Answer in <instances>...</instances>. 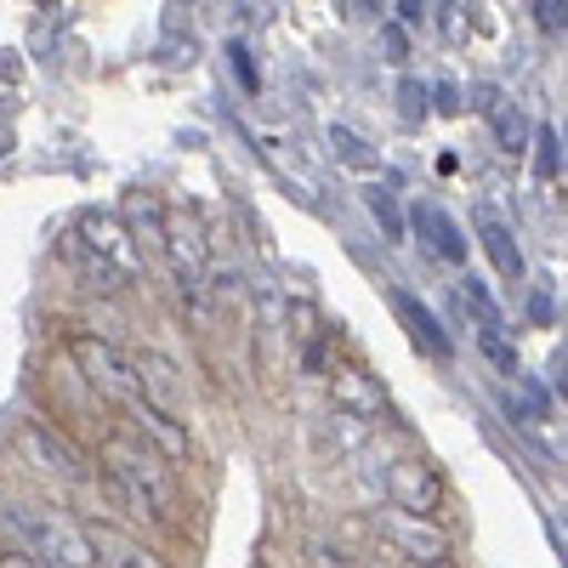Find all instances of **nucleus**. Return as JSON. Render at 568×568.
Returning <instances> with one entry per match:
<instances>
[{
  "mask_svg": "<svg viewBox=\"0 0 568 568\" xmlns=\"http://www.w3.org/2000/svg\"><path fill=\"white\" fill-rule=\"evenodd\" d=\"M495 125H500V136L511 142V149H517V142H524V131H529V125H524V114H517V109H495Z\"/></svg>",
  "mask_w": 568,
  "mask_h": 568,
  "instance_id": "5701e85b",
  "label": "nucleus"
},
{
  "mask_svg": "<svg viewBox=\"0 0 568 568\" xmlns=\"http://www.w3.org/2000/svg\"><path fill=\"white\" fill-rule=\"evenodd\" d=\"M535 165H540V176H562V136H557V125H540L535 131Z\"/></svg>",
  "mask_w": 568,
  "mask_h": 568,
  "instance_id": "aec40b11",
  "label": "nucleus"
},
{
  "mask_svg": "<svg viewBox=\"0 0 568 568\" xmlns=\"http://www.w3.org/2000/svg\"><path fill=\"white\" fill-rule=\"evenodd\" d=\"M484 353L495 358V369H506V375L517 369V353H511V347H506V342L495 336V329H484Z\"/></svg>",
  "mask_w": 568,
  "mask_h": 568,
  "instance_id": "4be33fe9",
  "label": "nucleus"
},
{
  "mask_svg": "<svg viewBox=\"0 0 568 568\" xmlns=\"http://www.w3.org/2000/svg\"><path fill=\"white\" fill-rule=\"evenodd\" d=\"M562 0H540V7H535V18H540V29H562Z\"/></svg>",
  "mask_w": 568,
  "mask_h": 568,
  "instance_id": "b1692460",
  "label": "nucleus"
},
{
  "mask_svg": "<svg viewBox=\"0 0 568 568\" xmlns=\"http://www.w3.org/2000/svg\"><path fill=\"white\" fill-rule=\"evenodd\" d=\"M63 251H69V262H74V267H80V273H85L91 284H98V291H120V284H125L120 273H109V267H103L98 256H91V251H85V245L74 240V233H69V240H63Z\"/></svg>",
  "mask_w": 568,
  "mask_h": 568,
  "instance_id": "f3484780",
  "label": "nucleus"
},
{
  "mask_svg": "<svg viewBox=\"0 0 568 568\" xmlns=\"http://www.w3.org/2000/svg\"><path fill=\"white\" fill-rule=\"evenodd\" d=\"M415 233H420V240L433 245L444 262H466V233L455 227L449 211H438V205H415Z\"/></svg>",
  "mask_w": 568,
  "mask_h": 568,
  "instance_id": "ddd939ff",
  "label": "nucleus"
},
{
  "mask_svg": "<svg viewBox=\"0 0 568 568\" xmlns=\"http://www.w3.org/2000/svg\"><path fill=\"white\" fill-rule=\"evenodd\" d=\"M364 205H369V216H375V222H382L387 240H404V216H398V205H393V187H369Z\"/></svg>",
  "mask_w": 568,
  "mask_h": 568,
  "instance_id": "6ab92c4d",
  "label": "nucleus"
},
{
  "mask_svg": "<svg viewBox=\"0 0 568 568\" xmlns=\"http://www.w3.org/2000/svg\"><path fill=\"white\" fill-rule=\"evenodd\" d=\"M387 495H393V511H409V517H433L438 500H444V484L426 460H393L387 466Z\"/></svg>",
  "mask_w": 568,
  "mask_h": 568,
  "instance_id": "0eeeda50",
  "label": "nucleus"
},
{
  "mask_svg": "<svg viewBox=\"0 0 568 568\" xmlns=\"http://www.w3.org/2000/svg\"><path fill=\"white\" fill-rule=\"evenodd\" d=\"M131 364V375H136V393H149V404L154 409H165V415H176L182 409V375H176V364L165 358V353H136V358H125Z\"/></svg>",
  "mask_w": 568,
  "mask_h": 568,
  "instance_id": "9d476101",
  "label": "nucleus"
},
{
  "mask_svg": "<svg viewBox=\"0 0 568 568\" xmlns=\"http://www.w3.org/2000/svg\"><path fill=\"white\" fill-rule=\"evenodd\" d=\"M125 415H131L136 433L154 444V455H160V460H187V426H182L176 415L154 409L149 398H131V404H125Z\"/></svg>",
  "mask_w": 568,
  "mask_h": 568,
  "instance_id": "9b49d317",
  "label": "nucleus"
},
{
  "mask_svg": "<svg viewBox=\"0 0 568 568\" xmlns=\"http://www.w3.org/2000/svg\"><path fill=\"white\" fill-rule=\"evenodd\" d=\"M7 524L23 540V557H34L45 568H98V557L85 546V529L52 506H12Z\"/></svg>",
  "mask_w": 568,
  "mask_h": 568,
  "instance_id": "f257e3e1",
  "label": "nucleus"
},
{
  "mask_svg": "<svg viewBox=\"0 0 568 568\" xmlns=\"http://www.w3.org/2000/svg\"><path fill=\"white\" fill-rule=\"evenodd\" d=\"M7 142H12V131H0V154H7Z\"/></svg>",
  "mask_w": 568,
  "mask_h": 568,
  "instance_id": "cd10ccee",
  "label": "nucleus"
},
{
  "mask_svg": "<svg viewBox=\"0 0 568 568\" xmlns=\"http://www.w3.org/2000/svg\"><path fill=\"white\" fill-rule=\"evenodd\" d=\"M131 227H136V245L160 251V233H165V211H160V205H149V200H131ZM131 227H125V233H131Z\"/></svg>",
  "mask_w": 568,
  "mask_h": 568,
  "instance_id": "a211bd4d",
  "label": "nucleus"
},
{
  "mask_svg": "<svg viewBox=\"0 0 568 568\" xmlns=\"http://www.w3.org/2000/svg\"><path fill=\"white\" fill-rule=\"evenodd\" d=\"M80 529H85V546H91V557H98V568H165L160 551H149L142 540H131L114 524H80Z\"/></svg>",
  "mask_w": 568,
  "mask_h": 568,
  "instance_id": "6e6552de",
  "label": "nucleus"
},
{
  "mask_svg": "<svg viewBox=\"0 0 568 568\" xmlns=\"http://www.w3.org/2000/svg\"><path fill=\"white\" fill-rule=\"evenodd\" d=\"M18 449H23V460H29L34 471H45V478H80V455L52 433V426L29 420L23 433H18Z\"/></svg>",
  "mask_w": 568,
  "mask_h": 568,
  "instance_id": "1a4fd4ad",
  "label": "nucleus"
},
{
  "mask_svg": "<svg viewBox=\"0 0 568 568\" xmlns=\"http://www.w3.org/2000/svg\"><path fill=\"white\" fill-rule=\"evenodd\" d=\"M0 568H45V562H34V557H23V551H7V557H0Z\"/></svg>",
  "mask_w": 568,
  "mask_h": 568,
  "instance_id": "bb28decb",
  "label": "nucleus"
},
{
  "mask_svg": "<svg viewBox=\"0 0 568 568\" xmlns=\"http://www.w3.org/2000/svg\"><path fill=\"white\" fill-rule=\"evenodd\" d=\"M455 296H460V307L478 313V324H484V329H495V336H500V307H495V296H489V284H478V278L466 273Z\"/></svg>",
  "mask_w": 568,
  "mask_h": 568,
  "instance_id": "dca6fc26",
  "label": "nucleus"
},
{
  "mask_svg": "<svg viewBox=\"0 0 568 568\" xmlns=\"http://www.w3.org/2000/svg\"><path fill=\"white\" fill-rule=\"evenodd\" d=\"M478 245L489 251V262H495L500 278H524V251H517V240H511V227H506V222L478 216Z\"/></svg>",
  "mask_w": 568,
  "mask_h": 568,
  "instance_id": "4468645a",
  "label": "nucleus"
},
{
  "mask_svg": "<svg viewBox=\"0 0 568 568\" xmlns=\"http://www.w3.org/2000/svg\"><path fill=\"white\" fill-rule=\"evenodd\" d=\"M329 149H336V160H347V165H369V149H364V142L347 131V125H329Z\"/></svg>",
  "mask_w": 568,
  "mask_h": 568,
  "instance_id": "412c9836",
  "label": "nucleus"
},
{
  "mask_svg": "<svg viewBox=\"0 0 568 568\" xmlns=\"http://www.w3.org/2000/svg\"><path fill=\"white\" fill-rule=\"evenodd\" d=\"M74 240H80L91 256H98L109 273H120L125 284L136 278V251H131V233H125L120 216H109V211H85L80 227H74Z\"/></svg>",
  "mask_w": 568,
  "mask_h": 568,
  "instance_id": "423d86ee",
  "label": "nucleus"
},
{
  "mask_svg": "<svg viewBox=\"0 0 568 568\" xmlns=\"http://www.w3.org/2000/svg\"><path fill=\"white\" fill-rule=\"evenodd\" d=\"M375 529H382V540L409 557V562H444L449 557V535L433 524V517H409V511H375Z\"/></svg>",
  "mask_w": 568,
  "mask_h": 568,
  "instance_id": "39448f33",
  "label": "nucleus"
},
{
  "mask_svg": "<svg viewBox=\"0 0 568 568\" xmlns=\"http://www.w3.org/2000/svg\"><path fill=\"white\" fill-rule=\"evenodd\" d=\"M109 478L114 484H125V489H136L142 500L154 506V517H165L171 511V478H165V466H160V455L154 449H136L131 438H109Z\"/></svg>",
  "mask_w": 568,
  "mask_h": 568,
  "instance_id": "f03ea898",
  "label": "nucleus"
},
{
  "mask_svg": "<svg viewBox=\"0 0 568 568\" xmlns=\"http://www.w3.org/2000/svg\"><path fill=\"white\" fill-rule=\"evenodd\" d=\"M69 353H74L80 375H85V382L98 387L109 404H120V409H125L131 398H142V393H136V375H131V364H125V358H120L109 342H98V336H74V347H69Z\"/></svg>",
  "mask_w": 568,
  "mask_h": 568,
  "instance_id": "7ed1b4c3",
  "label": "nucleus"
},
{
  "mask_svg": "<svg viewBox=\"0 0 568 568\" xmlns=\"http://www.w3.org/2000/svg\"><path fill=\"white\" fill-rule=\"evenodd\" d=\"M233 74H240L245 85H256V69H251V58H245V45H233Z\"/></svg>",
  "mask_w": 568,
  "mask_h": 568,
  "instance_id": "a878e982",
  "label": "nucleus"
},
{
  "mask_svg": "<svg viewBox=\"0 0 568 568\" xmlns=\"http://www.w3.org/2000/svg\"><path fill=\"white\" fill-rule=\"evenodd\" d=\"M160 251L171 256V267H176V284H182V291L200 302V291H205V233H200V222L187 216V211H165Z\"/></svg>",
  "mask_w": 568,
  "mask_h": 568,
  "instance_id": "20e7f679",
  "label": "nucleus"
},
{
  "mask_svg": "<svg viewBox=\"0 0 568 568\" xmlns=\"http://www.w3.org/2000/svg\"><path fill=\"white\" fill-rule=\"evenodd\" d=\"M404 114H409V120H420V114H426V91H420L415 80H404Z\"/></svg>",
  "mask_w": 568,
  "mask_h": 568,
  "instance_id": "393cba45",
  "label": "nucleus"
},
{
  "mask_svg": "<svg viewBox=\"0 0 568 568\" xmlns=\"http://www.w3.org/2000/svg\"><path fill=\"white\" fill-rule=\"evenodd\" d=\"M393 307H398V318H404V329L415 336V347H420V353H433V358H449V353H455V342L444 336V324H438V313H433V307H420L409 291H398V296H393Z\"/></svg>",
  "mask_w": 568,
  "mask_h": 568,
  "instance_id": "f8f14e48",
  "label": "nucleus"
},
{
  "mask_svg": "<svg viewBox=\"0 0 568 568\" xmlns=\"http://www.w3.org/2000/svg\"><path fill=\"white\" fill-rule=\"evenodd\" d=\"M329 398H336V404H342V415H353V420L382 409V387H375L364 369H342L336 382H329Z\"/></svg>",
  "mask_w": 568,
  "mask_h": 568,
  "instance_id": "2eb2a0df",
  "label": "nucleus"
}]
</instances>
